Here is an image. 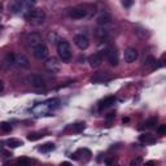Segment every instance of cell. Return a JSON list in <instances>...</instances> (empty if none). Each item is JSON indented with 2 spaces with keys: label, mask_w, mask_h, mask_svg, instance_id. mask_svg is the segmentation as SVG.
<instances>
[{
  "label": "cell",
  "mask_w": 166,
  "mask_h": 166,
  "mask_svg": "<svg viewBox=\"0 0 166 166\" xmlns=\"http://www.w3.org/2000/svg\"><path fill=\"white\" fill-rule=\"evenodd\" d=\"M5 62L7 65L17 69H28L30 66L29 59L25 55H20V53H8L5 57Z\"/></svg>",
  "instance_id": "cell-1"
},
{
  "label": "cell",
  "mask_w": 166,
  "mask_h": 166,
  "mask_svg": "<svg viewBox=\"0 0 166 166\" xmlns=\"http://www.w3.org/2000/svg\"><path fill=\"white\" fill-rule=\"evenodd\" d=\"M57 53L61 61L64 62H69L71 59V48L68 40L65 39H60L59 43H57Z\"/></svg>",
  "instance_id": "cell-2"
},
{
  "label": "cell",
  "mask_w": 166,
  "mask_h": 166,
  "mask_svg": "<svg viewBox=\"0 0 166 166\" xmlns=\"http://www.w3.org/2000/svg\"><path fill=\"white\" fill-rule=\"evenodd\" d=\"M35 0H13L12 4L9 5V9L12 13H21V12H25L30 8V5L34 4Z\"/></svg>",
  "instance_id": "cell-3"
},
{
  "label": "cell",
  "mask_w": 166,
  "mask_h": 166,
  "mask_svg": "<svg viewBox=\"0 0 166 166\" xmlns=\"http://www.w3.org/2000/svg\"><path fill=\"white\" fill-rule=\"evenodd\" d=\"M28 18H29V22L31 23V25L39 26L46 21V12L43 9H32V11H30Z\"/></svg>",
  "instance_id": "cell-4"
},
{
  "label": "cell",
  "mask_w": 166,
  "mask_h": 166,
  "mask_svg": "<svg viewBox=\"0 0 166 166\" xmlns=\"http://www.w3.org/2000/svg\"><path fill=\"white\" fill-rule=\"evenodd\" d=\"M29 83L31 84L35 88H42V87H46L47 81L44 77H42L40 74H32L29 77Z\"/></svg>",
  "instance_id": "cell-5"
},
{
  "label": "cell",
  "mask_w": 166,
  "mask_h": 166,
  "mask_svg": "<svg viewBox=\"0 0 166 166\" xmlns=\"http://www.w3.org/2000/svg\"><path fill=\"white\" fill-rule=\"evenodd\" d=\"M32 55L37 57L38 60H44L48 56L47 46L46 44H43V43H40V44H38V46L32 47Z\"/></svg>",
  "instance_id": "cell-6"
},
{
  "label": "cell",
  "mask_w": 166,
  "mask_h": 166,
  "mask_svg": "<svg viewBox=\"0 0 166 166\" xmlns=\"http://www.w3.org/2000/svg\"><path fill=\"white\" fill-rule=\"evenodd\" d=\"M44 65H46L47 70H49L51 73H59L60 69H61V62H60L59 59H56V57H49V59H47Z\"/></svg>",
  "instance_id": "cell-7"
},
{
  "label": "cell",
  "mask_w": 166,
  "mask_h": 166,
  "mask_svg": "<svg viewBox=\"0 0 166 166\" xmlns=\"http://www.w3.org/2000/svg\"><path fill=\"white\" fill-rule=\"evenodd\" d=\"M87 13H88V12H87V9L83 7H75V8H71V9L69 11V16L74 20L84 18V17L87 16Z\"/></svg>",
  "instance_id": "cell-8"
},
{
  "label": "cell",
  "mask_w": 166,
  "mask_h": 166,
  "mask_svg": "<svg viewBox=\"0 0 166 166\" xmlns=\"http://www.w3.org/2000/svg\"><path fill=\"white\" fill-rule=\"evenodd\" d=\"M105 52H107V59H108V61H109L110 65H113V66L118 65V53H117L116 48L109 47Z\"/></svg>",
  "instance_id": "cell-9"
},
{
  "label": "cell",
  "mask_w": 166,
  "mask_h": 166,
  "mask_svg": "<svg viewBox=\"0 0 166 166\" xmlns=\"http://www.w3.org/2000/svg\"><path fill=\"white\" fill-rule=\"evenodd\" d=\"M26 42H28V46L32 48L42 43V35L39 32H31V34H29L26 37Z\"/></svg>",
  "instance_id": "cell-10"
},
{
  "label": "cell",
  "mask_w": 166,
  "mask_h": 166,
  "mask_svg": "<svg viewBox=\"0 0 166 166\" xmlns=\"http://www.w3.org/2000/svg\"><path fill=\"white\" fill-rule=\"evenodd\" d=\"M138 51L135 49V48L132 47H129L125 51V53H123V59H125L126 62H129V64H131V62H134L135 60L138 59Z\"/></svg>",
  "instance_id": "cell-11"
},
{
  "label": "cell",
  "mask_w": 166,
  "mask_h": 166,
  "mask_svg": "<svg viewBox=\"0 0 166 166\" xmlns=\"http://www.w3.org/2000/svg\"><path fill=\"white\" fill-rule=\"evenodd\" d=\"M74 42H75V44H77V47L81 48V49H86V48H88V46H90L88 38L83 34L77 35V37L74 38Z\"/></svg>",
  "instance_id": "cell-12"
},
{
  "label": "cell",
  "mask_w": 166,
  "mask_h": 166,
  "mask_svg": "<svg viewBox=\"0 0 166 166\" xmlns=\"http://www.w3.org/2000/svg\"><path fill=\"white\" fill-rule=\"evenodd\" d=\"M88 62H90V66H91V68H99L102 62V53L97 52V53L91 55L88 57Z\"/></svg>",
  "instance_id": "cell-13"
},
{
  "label": "cell",
  "mask_w": 166,
  "mask_h": 166,
  "mask_svg": "<svg viewBox=\"0 0 166 166\" xmlns=\"http://www.w3.org/2000/svg\"><path fill=\"white\" fill-rule=\"evenodd\" d=\"M112 75L107 74V73H96L93 77L91 78V82L92 83H104V82H108V81L112 79Z\"/></svg>",
  "instance_id": "cell-14"
},
{
  "label": "cell",
  "mask_w": 166,
  "mask_h": 166,
  "mask_svg": "<svg viewBox=\"0 0 166 166\" xmlns=\"http://www.w3.org/2000/svg\"><path fill=\"white\" fill-rule=\"evenodd\" d=\"M116 102V96H107L105 99H102V100L99 102V110H102L105 109V108H109L112 104H114Z\"/></svg>",
  "instance_id": "cell-15"
},
{
  "label": "cell",
  "mask_w": 166,
  "mask_h": 166,
  "mask_svg": "<svg viewBox=\"0 0 166 166\" xmlns=\"http://www.w3.org/2000/svg\"><path fill=\"white\" fill-rule=\"evenodd\" d=\"M5 144H7L9 148H18V147L23 146V141L20 140V139H16V138H11L5 141Z\"/></svg>",
  "instance_id": "cell-16"
},
{
  "label": "cell",
  "mask_w": 166,
  "mask_h": 166,
  "mask_svg": "<svg viewBox=\"0 0 166 166\" xmlns=\"http://www.w3.org/2000/svg\"><path fill=\"white\" fill-rule=\"evenodd\" d=\"M96 21H97L99 25H107V23H109L112 21V17L109 13H101L100 16L96 18Z\"/></svg>",
  "instance_id": "cell-17"
},
{
  "label": "cell",
  "mask_w": 166,
  "mask_h": 166,
  "mask_svg": "<svg viewBox=\"0 0 166 166\" xmlns=\"http://www.w3.org/2000/svg\"><path fill=\"white\" fill-rule=\"evenodd\" d=\"M55 148H56V146L53 143H44V144H42L38 149H39V152H42V153H48V152H52Z\"/></svg>",
  "instance_id": "cell-18"
},
{
  "label": "cell",
  "mask_w": 166,
  "mask_h": 166,
  "mask_svg": "<svg viewBox=\"0 0 166 166\" xmlns=\"http://www.w3.org/2000/svg\"><path fill=\"white\" fill-rule=\"evenodd\" d=\"M140 141H143V143H148V144H155L156 143V139L152 136V135H149V134H143V135H140Z\"/></svg>",
  "instance_id": "cell-19"
},
{
  "label": "cell",
  "mask_w": 166,
  "mask_h": 166,
  "mask_svg": "<svg viewBox=\"0 0 166 166\" xmlns=\"http://www.w3.org/2000/svg\"><path fill=\"white\" fill-rule=\"evenodd\" d=\"M44 135L42 134V132H31V134H29L28 135V140L30 141H37L39 140V139H42Z\"/></svg>",
  "instance_id": "cell-20"
},
{
  "label": "cell",
  "mask_w": 166,
  "mask_h": 166,
  "mask_svg": "<svg viewBox=\"0 0 166 166\" xmlns=\"http://www.w3.org/2000/svg\"><path fill=\"white\" fill-rule=\"evenodd\" d=\"M0 130H1V131H4V132H9L11 130H12L11 123H8V122H0Z\"/></svg>",
  "instance_id": "cell-21"
},
{
  "label": "cell",
  "mask_w": 166,
  "mask_h": 166,
  "mask_svg": "<svg viewBox=\"0 0 166 166\" xmlns=\"http://www.w3.org/2000/svg\"><path fill=\"white\" fill-rule=\"evenodd\" d=\"M84 127H86V123L84 122H78V123H75V125H73V130L74 131H77V132L83 131Z\"/></svg>",
  "instance_id": "cell-22"
},
{
  "label": "cell",
  "mask_w": 166,
  "mask_h": 166,
  "mask_svg": "<svg viewBox=\"0 0 166 166\" xmlns=\"http://www.w3.org/2000/svg\"><path fill=\"white\" fill-rule=\"evenodd\" d=\"M157 123V118H150L148 119L146 123H144V127L146 129H149V127H155V125Z\"/></svg>",
  "instance_id": "cell-23"
},
{
  "label": "cell",
  "mask_w": 166,
  "mask_h": 166,
  "mask_svg": "<svg viewBox=\"0 0 166 166\" xmlns=\"http://www.w3.org/2000/svg\"><path fill=\"white\" fill-rule=\"evenodd\" d=\"M31 160H29V158H18L17 160V164L18 165H30L31 164Z\"/></svg>",
  "instance_id": "cell-24"
},
{
  "label": "cell",
  "mask_w": 166,
  "mask_h": 166,
  "mask_svg": "<svg viewBox=\"0 0 166 166\" xmlns=\"http://www.w3.org/2000/svg\"><path fill=\"white\" fill-rule=\"evenodd\" d=\"M153 62H156V59L153 56H148L147 59H146V61H144V65L146 66H149V65H152Z\"/></svg>",
  "instance_id": "cell-25"
},
{
  "label": "cell",
  "mask_w": 166,
  "mask_h": 166,
  "mask_svg": "<svg viewBox=\"0 0 166 166\" xmlns=\"http://www.w3.org/2000/svg\"><path fill=\"white\" fill-rule=\"evenodd\" d=\"M122 4L125 8H130L132 5V0H122Z\"/></svg>",
  "instance_id": "cell-26"
},
{
  "label": "cell",
  "mask_w": 166,
  "mask_h": 166,
  "mask_svg": "<svg viewBox=\"0 0 166 166\" xmlns=\"http://www.w3.org/2000/svg\"><path fill=\"white\" fill-rule=\"evenodd\" d=\"M158 132L161 135H165L166 134V125H161V126H160V127H158Z\"/></svg>",
  "instance_id": "cell-27"
},
{
  "label": "cell",
  "mask_w": 166,
  "mask_h": 166,
  "mask_svg": "<svg viewBox=\"0 0 166 166\" xmlns=\"http://www.w3.org/2000/svg\"><path fill=\"white\" fill-rule=\"evenodd\" d=\"M107 34H108V32H107V30H97V35H99V37H100V38L107 37Z\"/></svg>",
  "instance_id": "cell-28"
},
{
  "label": "cell",
  "mask_w": 166,
  "mask_h": 166,
  "mask_svg": "<svg viewBox=\"0 0 166 166\" xmlns=\"http://www.w3.org/2000/svg\"><path fill=\"white\" fill-rule=\"evenodd\" d=\"M140 162H143V160L136 158V160H134V161H131V165H136V164H140Z\"/></svg>",
  "instance_id": "cell-29"
},
{
  "label": "cell",
  "mask_w": 166,
  "mask_h": 166,
  "mask_svg": "<svg viewBox=\"0 0 166 166\" xmlns=\"http://www.w3.org/2000/svg\"><path fill=\"white\" fill-rule=\"evenodd\" d=\"M3 90H4V82L0 81V92H3Z\"/></svg>",
  "instance_id": "cell-30"
},
{
  "label": "cell",
  "mask_w": 166,
  "mask_h": 166,
  "mask_svg": "<svg viewBox=\"0 0 166 166\" xmlns=\"http://www.w3.org/2000/svg\"><path fill=\"white\" fill-rule=\"evenodd\" d=\"M112 118H114V113H109L107 116V119H112Z\"/></svg>",
  "instance_id": "cell-31"
}]
</instances>
